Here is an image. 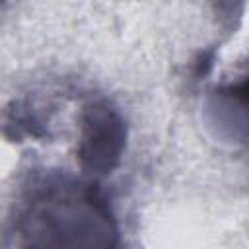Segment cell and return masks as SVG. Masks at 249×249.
<instances>
[{
    "label": "cell",
    "instance_id": "1",
    "mask_svg": "<svg viewBox=\"0 0 249 249\" xmlns=\"http://www.w3.org/2000/svg\"><path fill=\"white\" fill-rule=\"evenodd\" d=\"M123 144L124 128L117 111L111 109L107 103L91 105L84 119V134L80 148L82 163L89 169L105 173L117 163Z\"/></svg>",
    "mask_w": 249,
    "mask_h": 249
}]
</instances>
